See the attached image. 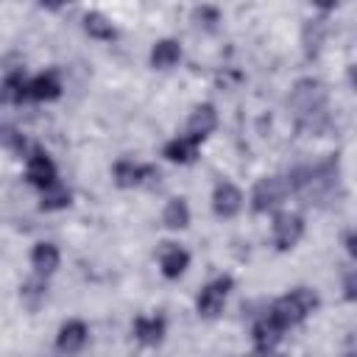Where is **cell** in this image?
<instances>
[{"mask_svg":"<svg viewBox=\"0 0 357 357\" xmlns=\"http://www.w3.org/2000/svg\"><path fill=\"white\" fill-rule=\"evenodd\" d=\"M318 307H321V296H318V290L310 287V284H298V287L287 290L284 296L273 298V301L265 307V312H268L284 332H290V329L301 326L310 315H315Z\"/></svg>","mask_w":357,"mask_h":357,"instance_id":"6da1fadb","label":"cell"},{"mask_svg":"<svg viewBox=\"0 0 357 357\" xmlns=\"http://www.w3.org/2000/svg\"><path fill=\"white\" fill-rule=\"evenodd\" d=\"M293 198V190H290V181H287V173H268V176H259L254 184H251V192H248V209L254 215H273L276 209H282L287 201Z\"/></svg>","mask_w":357,"mask_h":357,"instance_id":"7a4b0ae2","label":"cell"},{"mask_svg":"<svg viewBox=\"0 0 357 357\" xmlns=\"http://www.w3.org/2000/svg\"><path fill=\"white\" fill-rule=\"evenodd\" d=\"M326 98H329V95H326V84H324L321 78L307 75V78H298V81L293 84L287 103H290V109L296 112V120L304 123V120L318 117V114L326 112Z\"/></svg>","mask_w":357,"mask_h":357,"instance_id":"3957f363","label":"cell"},{"mask_svg":"<svg viewBox=\"0 0 357 357\" xmlns=\"http://www.w3.org/2000/svg\"><path fill=\"white\" fill-rule=\"evenodd\" d=\"M307 234V220L296 209H276L271 215V243L276 251H293Z\"/></svg>","mask_w":357,"mask_h":357,"instance_id":"277c9868","label":"cell"},{"mask_svg":"<svg viewBox=\"0 0 357 357\" xmlns=\"http://www.w3.org/2000/svg\"><path fill=\"white\" fill-rule=\"evenodd\" d=\"M159 167L151 162H137L131 156H120L112 165V181L120 190H139V187H153L159 184Z\"/></svg>","mask_w":357,"mask_h":357,"instance_id":"5b68a950","label":"cell"},{"mask_svg":"<svg viewBox=\"0 0 357 357\" xmlns=\"http://www.w3.org/2000/svg\"><path fill=\"white\" fill-rule=\"evenodd\" d=\"M231 290H234V279L229 273H220V276L209 279L206 284H201V290L195 293V312H198V318L212 321V318L223 315Z\"/></svg>","mask_w":357,"mask_h":357,"instance_id":"8992f818","label":"cell"},{"mask_svg":"<svg viewBox=\"0 0 357 357\" xmlns=\"http://www.w3.org/2000/svg\"><path fill=\"white\" fill-rule=\"evenodd\" d=\"M248 204L245 192L240 184H234L231 178H218L212 192H209V206H212V215L220 218V220H231L243 212V206Z\"/></svg>","mask_w":357,"mask_h":357,"instance_id":"52a82bcc","label":"cell"},{"mask_svg":"<svg viewBox=\"0 0 357 357\" xmlns=\"http://www.w3.org/2000/svg\"><path fill=\"white\" fill-rule=\"evenodd\" d=\"M22 173H25V181H28L36 192L45 190L47 184L59 181V167H56L53 156H50L42 145H33V148L28 151V156L22 159Z\"/></svg>","mask_w":357,"mask_h":357,"instance_id":"ba28073f","label":"cell"},{"mask_svg":"<svg viewBox=\"0 0 357 357\" xmlns=\"http://www.w3.org/2000/svg\"><path fill=\"white\" fill-rule=\"evenodd\" d=\"M190 262H192V254L181 243H173V240L159 243V248H156V265H159V273L167 282H178L190 271Z\"/></svg>","mask_w":357,"mask_h":357,"instance_id":"9c48e42d","label":"cell"},{"mask_svg":"<svg viewBox=\"0 0 357 357\" xmlns=\"http://www.w3.org/2000/svg\"><path fill=\"white\" fill-rule=\"evenodd\" d=\"M284 329L262 310L254 321H251V332H248V337H251V346H254V351H259V354H271V351H276L279 346H282V340H284Z\"/></svg>","mask_w":357,"mask_h":357,"instance_id":"30bf717a","label":"cell"},{"mask_svg":"<svg viewBox=\"0 0 357 357\" xmlns=\"http://www.w3.org/2000/svg\"><path fill=\"white\" fill-rule=\"evenodd\" d=\"M131 335L139 346L145 349H156L165 343L167 337V318L162 312H145V315H137L131 321Z\"/></svg>","mask_w":357,"mask_h":357,"instance_id":"8fae6325","label":"cell"},{"mask_svg":"<svg viewBox=\"0 0 357 357\" xmlns=\"http://www.w3.org/2000/svg\"><path fill=\"white\" fill-rule=\"evenodd\" d=\"M89 324L86 321H81V318H67V321H61L59 324V329H56V351H61V354H78V351H84L86 349V343H89Z\"/></svg>","mask_w":357,"mask_h":357,"instance_id":"7c38bea8","label":"cell"},{"mask_svg":"<svg viewBox=\"0 0 357 357\" xmlns=\"http://www.w3.org/2000/svg\"><path fill=\"white\" fill-rule=\"evenodd\" d=\"M218 123H220V117H218V106L209 103V100H201V103H195V106L190 109L187 123H184V131H187L190 137H195V139L204 142V139H209V137L215 134Z\"/></svg>","mask_w":357,"mask_h":357,"instance_id":"4fadbf2b","label":"cell"},{"mask_svg":"<svg viewBox=\"0 0 357 357\" xmlns=\"http://www.w3.org/2000/svg\"><path fill=\"white\" fill-rule=\"evenodd\" d=\"M201 139H195V137H190L187 131H181V134H176V137H170L165 145H162V159L165 162H170V165H192V162H198V156H201Z\"/></svg>","mask_w":357,"mask_h":357,"instance_id":"5bb4252c","label":"cell"},{"mask_svg":"<svg viewBox=\"0 0 357 357\" xmlns=\"http://www.w3.org/2000/svg\"><path fill=\"white\" fill-rule=\"evenodd\" d=\"M64 95V78L56 67L31 75V103H53Z\"/></svg>","mask_w":357,"mask_h":357,"instance_id":"9a60e30c","label":"cell"},{"mask_svg":"<svg viewBox=\"0 0 357 357\" xmlns=\"http://www.w3.org/2000/svg\"><path fill=\"white\" fill-rule=\"evenodd\" d=\"M181 59H184V47H181V42L173 39V36H162V39H156V42L151 45V50H148V61H151V67H153V70H162V73L178 67Z\"/></svg>","mask_w":357,"mask_h":357,"instance_id":"2e32d148","label":"cell"},{"mask_svg":"<svg viewBox=\"0 0 357 357\" xmlns=\"http://www.w3.org/2000/svg\"><path fill=\"white\" fill-rule=\"evenodd\" d=\"M28 262H31V271H33V273L50 279V276L59 271V265H61V251H59L56 243H50V240H39V243L31 245Z\"/></svg>","mask_w":357,"mask_h":357,"instance_id":"e0dca14e","label":"cell"},{"mask_svg":"<svg viewBox=\"0 0 357 357\" xmlns=\"http://www.w3.org/2000/svg\"><path fill=\"white\" fill-rule=\"evenodd\" d=\"M81 28H84V33H86L89 39H95V42H114V39H117V25H114V20H112L109 14H103V11H98V8H92V11H86V14L81 17Z\"/></svg>","mask_w":357,"mask_h":357,"instance_id":"ac0fdd59","label":"cell"},{"mask_svg":"<svg viewBox=\"0 0 357 357\" xmlns=\"http://www.w3.org/2000/svg\"><path fill=\"white\" fill-rule=\"evenodd\" d=\"M192 223V209L184 195H173L162 206V226L170 231H184Z\"/></svg>","mask_w":357,"mask_h":357,"instance_id":"d6986e66","label":"cell"},{"mask_svg":"<svg viewBox=\"0 0 357 357\" xmlns=\"http://www.w3.org/2000/svg\"><path fill=\"white\" fill-rule=\"evenodd\" d=\"M3 100L14 106L31 103V75L25 70H8L3 75Z\"/></svg>","mask_w":357,"mask_h":357,"instance_id":"ffe728a7","label":"cell"},{"mask_svg":"<svg viewBox=\"0 0 357 357\" xmlns=\"http://www.w3.org/2000/svg\"><path fill=\"white\" fill-rule=\"evenodd\" d=\"M324 39H326V14L315 17V20H307L304 28H301V50L307 59H315L324 47Z\"/></svg>","mask_w":357,"mask_h":357,"instance_id":"44dd1931","label":"cell"},{"mask_svg":"<svg viewBox=\"0 0 357 357\" xmlns=\"http://www.w3.org/2000/svg\"><path fill=\"white\" fill-rule=\"evenodd\" d=\"M73 204V190L59 178L53 184H47L45 190H39V209L42 212H61Z\"/></svg>","mask_w":357,"mask_h":357,"instance_id":"7402d4cb","label":"cell"},{"mask_svg":"<svg viewBox=\"0 0 357 357\" xmlns=\"http://www.w3.org/2000/svg\"><path fill=\"white\" fill-rule=\"evenodd\" d=\"M47 298V276L33 273L20 284V301L25 310H39V304Z\"/></svg>","mask_w":357,"mask_h":357,"instance_id":"603a6c76","label":"cell"},{"mask_svg":"<svg viewBox=\"0 0 357 357\" xmlns=\"http://www.w3.org/2000/svg\"><path fill=\"white\" fill-rule=\"evenodd\" d=\"M0 142H3V148H6L8 153H14L17 159H25L28 151L33 148V142H28V137H25L20 128H14V126H3V131H0Z\"/></svg>","mask_w":357,"mask_h":357,"instance_id":"cb8c5ba5","label":"cell"},{"mask_svg":"<svg viewBox=\"0 0 357 357\" xmlns=\"http://www.w3.org/2000/svg\"><path fill=\"white\" fill-rule=\"evenodd\" d=\"M195 22H198L201 28H206V31H215L218 22H220V8L209 6V3L198 6V8H195Z\"/></svg>","mask_w":357,"mask_h":357,"instance_id":"d4e9b609","label":"cell"},{"mask_svg":"<svg viewBox=\"0 0 357 357\" xmlns=\"http://www.w3.org/2000/svg\"><path fill=\"white\" fill-rule=\"evenodd\" d=\"M340 296L346 298V301H357V262H354V268H349L346 273H343V279H340Z\"/></svg>","mask_w":357,"mask_h":357,"instance_id":"484cf974","label":"cell"},{"mask_svg":"<svg viewBox=\"0 0 357 357\" xmlns=\"http://www.w3.org/2000/svg\"><path fill=\"white\" fill-rule=\"evenodd\" d=\"M343 245H346V254L357 262V229H351V231L343 237Z\"/></svg>","mask_w":357,"mask_h":357,"instance_id":"4316f807","label":"cell"},{"mask_svg":"<svg viewBox=\"0 0 357 357\" xmlns=\"http://www.w3.org/2000/svg\"><path fill=\"white\" fill-rule=\"evenodd\" d=\"M321 14H329V11H335L337 6H340V0H310Z\"/></svg>","mask_w":357,"mask_h":357,"instance_id":"83f0119b","label":"cell"},{"mask_svg":"<svg viewBox=\"0 0 357 357\" xmlns=\"http://www.w3.org/2000/svg\"><path fill=\"white\" fill-rule=\"evenodd\" d=\"M346 81H349V86L357 92V61H351V64L346 67Z\"/></svg>","mask_w":357,"mask_h":357,"instance_id":"f1b7e54d","label":"cell"},{"mask_svg":"<svg viewBox=\"0 0 357 357\" xmlns=\"http://www.w3.org/2000/svg\"><path fill=\"white\" fill-rule=\"evenodd\" d=\"M67 3H70V0H39V6L47 8V11H61Z\"/></svg>","mask_w":357,"mask_h":357,"instance_id":"f546056e","label":"cell"}]
</instances>
